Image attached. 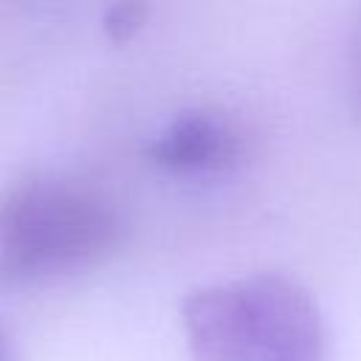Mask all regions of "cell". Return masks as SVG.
<instances>
[{
    "instance_id": "1",
    "label": "cell",
    "mask_w": 361,
    "mask_h": 361,
    "mask_svg": "<svg viewBox=\"0 0 361 361\" xmlns=\"http://www.w3.org/2000/svg\"><path fill=\"white\" fill-rule=\"evenodd\" d=\"M121 240V209L85 178L31 172L0 192V276L8 282L99 268Z\"/></svg>"
},
{
    "instance_id": "2",
    "label": "cell",
    "mask_w": 361,
    "mask_h": 361,
    "mask_svg": "<svg viewBox=\"0 0 361 361\" xmlns=\"http://www.w3.org/2000/svg\"><path fill=\"white\" fill-rule=\"evenodd\" d=\"M180 330L192 361H330L322 307L282 274H243L189 290Z\"/></svg>"
},
{
    "instance_id": "3",
    "label": "cell",
    "mask_w": 361,
    "mask_h": 361,
    "mask_svg": "<svg viewBox=\"0 0 361 361\" xmlns=\"http://www.w3.org/2000/svg\"><path fill=\"white\" fill-rule=\"evenodd\" d=\"M251 155V130L243 118L197 107L166 121L149 141L147 158L175 178H220L240 169Z\"/></svg>"
},
{
    "instance_id": "4",
    "label": "cell",
    "mask_w": 361,
    "mask_h": 361,
    "mask_svg": "<svg viewBox=\"0 0 361 361\" xmlns=\"http://www.w3.org/2000/svg\"><path fill=\"white\" fill-rule=\"evenodd\" d=\"M144 14H147L144 6H116V8L107 14V23H104L110 39H116V42L130 39V37L141 28Z\"/></svg>"
},
{
    "instance_id": "5",
    "label": "cell",
    "mask_w": 361,
    "mask_h": 361,
    "mask_svg": "<svg viewBox=\"0 0 361 361\" xmlns=\"http://www.w3.org/2000/svg\"><path fill=\"white\" fill-rule=\"evenodd\" d=\"M347 93H350V107L361 118V20L350 37L347 48Z\"/></svg>"
},
{
    "instance_id": "6",
    "label": "cell",
    "mask_w": 361,
    "mask_h": 361,
    "mask_svg": "<svg viewBox=\"0 0 361 361\" xmlns=\"http://www.w3.org/2000/svg\"><path fill=\"white\" fill-rule=\"evenodd\" d=\"M0 361H17V350H14V341L8 336V330L0 324Z\"/></svg>"
}]
</instances>
